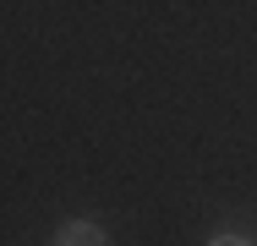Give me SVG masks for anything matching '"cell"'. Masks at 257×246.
<instances>
[{"label":"cell","mask_w":257,"mask_h":246,"mask_svg":"<svg viewBox=\"0 0 257 246\" xmlns=\"http://www.w3.org/2000/svg\"><path fill=\"white\" fill-rule=\"evenodd\" d=\"M55 246H104V230L93 219H71V224L55 235Z\"/></svg>","instance_id":"obj_1"},{"label":"cell","mask_w":257,"mask_h":246,"mask_svg":"<svg viewBox=\"0 0 257 246\" xmlns=\"http://www.w3.org/2000/svg\"><path fill=\"white\" fill-rule=\"evenodd\" d=\"M208 246H252V241H241V235H213Z\"/></svg>","instance_id":"obj_2"}]
</instances>
